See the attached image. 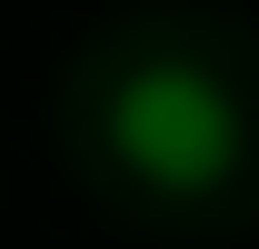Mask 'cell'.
<instances>
[{"label":"cell","mask_w":259,"mask_h":249,"mask_svg":"<svg viewBox=\"0 0 259 249\" xmlns=\"http://www.w3.org/2000/svg\"><path fill=\"white\" fill-rule=\"evenodd\" d=\"M100 130H110V150L140 180H160V189H209L239 159V110H229V90L199 60H140L110 90Z\"/></svg>","instance_id":"1"}]
</instances>
